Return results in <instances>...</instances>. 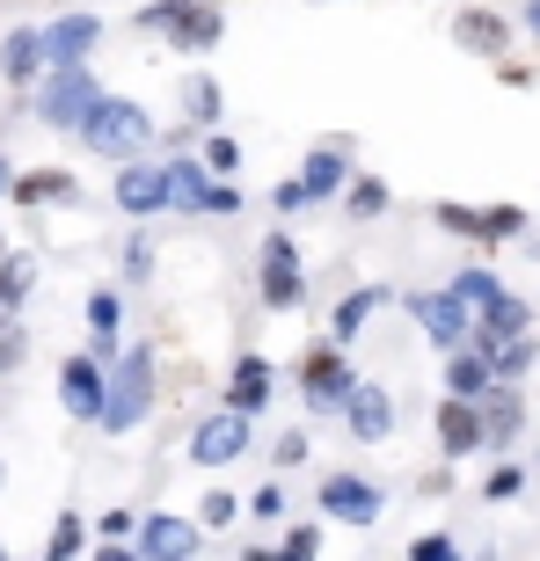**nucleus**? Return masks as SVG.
I'll return each mask as SVG.
<instances>
[{"label": "nucleus", "mask_w": 540, "mask_h": 561, "mask_svg": "<svg viewBox=\"0 0 540 561\" xmlns=\"http://www.w3.org/2000/svg\"><path fill=\"white\" fill-rule=\"evenodd\" d=\"M402 307H409V321L424 335H431V351H468V335H475V321H468V307H460L453 291H402Z\"/></svg>", "instance_id": "obj_10"}, {"label": "nucleus", "mask_w": 540, "mask_h": 561, "mask_svg": "<svg viewBox=\"0 0 540 561\" xmlns=\"http://www.w3.org/2000/svg\"><path fill=\"white\" fill-rule=\"evenodd\" d=\"M95 103H103V81H95L88 66H52V73L30 88V117H37L44 131H81Z\"/></svg>", "instance_id": "obj_5"}, {"label": "nucleus", "mask_w": 540, "mask_h": 561, "mask_svg": "<svg viewBox=\"0 0 540 561\" xmlns=\"http://www.w3.org/2000/svg\"><path fill=\"white\" fill-rule=\"evenodd\" d=\"M256 291L270 313H300L307 307V263H300V233H263V263H256Z\"/></svg>", "instance_id": "obj_8"}, {"label": "nucleus", "mask_w": 540, "mask_h": 561, "mask_svg": "<svg viewBox=\"0 0 540 561\" xmlns=\"http://www.w3.org/2000/svg\"><path fill=\"white\" fill-rule=\"evenodd\" d=\"M278 561H322V525H285Z\"/></svg>", "instance_id": "obj_39"}, {"label": "nucleus", "mask_w": 540, "mask_h": 561, "mask_svg": "<svg viewBox=\"0 0 540 561\" xmlns=\"http://www.w3.org/2000/svg\"><path fill=\"white\" fill-rule=\"evenodd\" d=\"M37 37H44V73H52V66H88V51L103 44V15H88V8H74V15L44 22Z\"/></svg>", "instance_id": "obj_16"}, {"label": "nucleus", "mask_w": 540, "mask_h": 561, "mask_svg": "<svg viewBox=\"0 0 540 561\" xmlns=\"http://www.w3.org/2000/svg\"><path fill=\"white\" fill-rule=\"evenodd\" d=\"M168 211H183V219H241V183H220V175H205L198 153H176L168 161Z\"/></svg>", "instance_id": "obj_7"}, {"label": "nucleus", "mask_w": 540, "mask_h": 561, "mask_svg": "<svg viewBox=\"0 0 540 561\" xmlns=\"http://www.w3.org/2000/svg\"><path fill=\"white\" fill-rule=\"evenodd\" d=\"M132 30L139 37H168L176 59H205L227 37V8H212V0H146L132 15Z\"/></svg>", "instance_id": "obj_3"}, {"label": "nucleus", "mask_w": 540, "mask_h": 561, "mask_svg": "<svg viewBox=\"0 0 540 561\" xmlns=\"http://www.w3.org/2000/svg\"><path fill=\"white\" fill-rule=\"evenodd\" d=\"M88 357H95V365H110V357L125 351V343H117V329H125V291H88Z\"/></svg>", "instance_id": "obj_23"}, {"label": "nucleus", "mask_w": 540, "mask_h": 561, "mask_svg": "<svg viewBox=\"0 0 540 561\" xmlns=\"http://www.w3.org/2000/svg\"><path fill=\"white\" fill-rule=\"evenodd\" d=\"M533 467H540V459H533Z\"/></svg>", "instance_id": "obj_55"}, {"label": "nucleus", "mask_w": 540, "mask_h": 561, "mask_svg": "<svg viewBox=\"0 0 540 561\" xmlns=\"http://www.w3.org/2000/svg\"><path fill=\"white\" fill-rule=\"evenodd\" d=\"M241 561H278V547H241Z\"/></svg>", "instance_id": "obj_48"}, {"label": "nucleus", "mask_w": 540, "mask_h": 561, "mask_svg": "<svg viewBox=\"0 0 540 561\" xmlns=\"http://www.w3.org/2000/svg\"><path fill=\"white\" fill-rule=\"evenodd\" d=\"M74 139H81L95 161L125 168V161H154V139H161V125H154V110L132 103V95H103V103L88 110V125L74 131Z\"/></svg>", "instance_id": "obj_2"}, {"label": "nucleus", "mask_w": 540, "mask_h": 561, "mask_svg": "<svg viewBox=\"0 0 540 561\" xmlns=\"http://www.w3.org/2000/svg\"><path fill=\"white\" fill-rule=\"evenodd\" d=\"M234 518H241V496H234V489H205V496H198V511H190V525H198V533H227Z\"/></svg>", "instance_id": "obj_34"}, {"label": "nucleus", "mask_w": 540, "mask_h": 561, "mask_svg": "<svg viewBox=\"0 0 540 561\" xmlns=\"http://www.w3.org/2000/svg\"><path fill=\"white\" fill-rule=\"evenodd\" d=\"M446 291H453L460 307L475 313V307H482V299H497V291H504V277H497V271H490V263H468V271H453V285H446Z\"/></svg>", "instance_id": "obj_32"}, {"label": "nucleus", "mask_w": 540, "mask_h": 561, "mask_svg": "<svg viewBox=\"0 0 540 561\" xmlns=\"http://www.w3.org/2000/svg\"><path fill=\"white\" fill-rule=\"evenodd\" d=\"M387 299H395V285H358V291H344V299H336V313H329V343H351V335L365 329Z\"/></svg>", "instance_id": "obj_27"}, {"label": "nucleus", "mask_w": 540, "mask_h": 561, "mask_svg": "<svg viewBox=\"0 0 540 561\" xmlns=\"http://www.w3.org/2000/svg\"><path fill=\"white\" fill-rule=\"evenodd\" d=\"M468 321H475V335H468V343H519V335H533V307H526L511 285H504L497 299H482Z\"/></svg>", "instance_id": "obj_20"}, {"label": "nucleus", "mask_w": 540, "mask_h": 561, "mask_svg": "<svg viewBox=\"0 0 540 561\" xmlns=\"http://www.w3.org/2000/svg\"><path fill=\"white\" fill-rule=\"evenodd\" d=\"M387 205H395V190L380 183V175H351V183H344V211H351V219H380Z\"/></svg>", "instance_id": "obj_31"}, {"label": "nucleus", "mask_w": 540, "mask_h": 561, "mask_svg": "<svg viewBox=\"0 0 540 561\" xmlns=\"http://www.w3.org/2000/svg\"><path fill=\"white\" fill-rule=\"evenodd\" d=\"M307 459H314V431H307V423L278 431V445H270V467H307Z\"/></svg>", "instance_id": "obj_38"}, {"label": "nucleus", "mask_w": 540, "mask_h": 561, "mask_svg": "<svg viewBox=\"0 0 540 561\" xmlns=\"http://www.w3.org/2000/svg\"><path fill=\"white\" fill-rule=\"evenodd\" d=\"M59 409L74 423H95V416H103V365H95L88 351H74L59 365Z\"/></svg>", "instance_id": "obj_19"}, {"label": "nucleus", "mask_w": 540, "mask_h": 561, "mask_svg": "<svg viewBox=\"0 0 540 561\" xmlns=\"http://www.w3.org/2000/svg\"><path fill=\"white\" fill-rule=\"evenodd\" d=\"M198 161H205V175L234 183V175H241V139H234V131H205V146H198Z\"/></svg>", "instance_id": "obj_33"}, {"label": "nucleus", "mask_w": 540, "mask_h": 561, "mask_svg": "<svg viewBox=\"0 0 540 561\" xmlns=\"http://www.w3.org/2000/svg\"><path fill=\"white\" fill-rule=\"evenodd\" d=\"M409 561H460V540H453V533H416Z\"/></svg>", "instance_id": "obj_41"}, {"label": "nucleus", "mask_w": 540, "mask_h": 561, "mask_svg": "<svg viewBox=\"0 0 540 561\" xmlns=\"http://www.w3.org/2000/svg\"><path fill=\"white\" fill-rule=\"evenodd\" d=\"M336 416H344L351 445H387V437H395V423H402V416H395V394H387L380 379H358L351 401H344Z\"/></svg>", "instance_id": "obj_14"}, {"label": "nucleus", "mask_w": 540, "mask_h": 561, "mask_svg": "<svg viewBox=\"0 0 540 561\" xmlns=\"http://www.w3.org/2000/svg\"><path fill=\"white\" fill-rule=\"evenodd\" d=\"M270 387H278V365H270L263 351H241V357H234V373H227V394H220V409L256 423V416L270 409Z\"/></svg>", "instance_id": "obj_15"}, {"label": "nucleus", "mask_w": 540, "mask_h": 561, "mask_svg": "<svg viewBox=\"0 0 540 561\" xmlns=\"http://www.w3.org/2000/svg\"><path fill=\"white\" fill-rule=\"evenodd\" d=\"M88 533H95V547H132V533H139V511H103V518H88Z\"/></svg>", "instance_id": "obj_37"}, {"label": "nucleus", "mask_w": 540, "mask_h": 561, "mask_svg": "<svg viewBox=\"0 0 540 561\" xmlns=\"http://www.w3.org/2000/svg\"><path fill=\"white\" fill-rule=\"evenodd\" d=\"M533 227V211L526 205H482V249H497V241H511V233Z\"/></svg>", "instance_id": "obj_36"}, {"label": "nucleus", "mask_w": 540, "mask_h": 561, "mask_svg": "<svg viewBox=\"0 0 540 561\" xmlns=\"http://www.w3.org/2000/svg\"><path fill=\"white\" fill-rule=\"evenodd\" d=\"M314 511L329 525H358V533H365V525H380V511H387V489L351 474V467H336V474L314 481Z\"/></svg>", "instance_id": "obj_9"}, {"label": "nucleus", "mask_w": 540, "mask_h": 561, "mask_svg": "<svg viewBox=\"0 0 540 561\" xmlns=\"http://www.w3.org/2000/svg\"><path fill=\"white\" fill-rule=\"evenodd\" d=\"M475 351H482V365H490V379H497V387H519V379L533 373L540 343H533V335H519V343H475Z\"/></svg>", "instance_id": "obj_28"}, {"label": "nucleus", "mask_w": 540, "mask_h": 561, "mask_svg": "<svg viewBox=\"0 0 540 561\" xmlns=\"http://www.w3.org/2000/svg\"><path fill=\"white\" fill-rule=\"evenodd\" d=\"M292 379H300V409L307 416H336L344 401H351V387H358V365L344 357V343H307L300 351V365H292Z\"/></svg>", "instance_id": "obj_6"}, {"label": "nucleus", "mask_w": 540, "mask_h": 561, "mask_svg": "<svg viewBox=\"0 0 540 561\" xmlns=\"http://www.w3.org/2000/svg\"><path fill=\"white\" fill-rule=\"evenodd\" d=\"M249 518H285V481H263V489H256Z\"/></svg>", "instance_id": "obj_44"}, {"label": "nucleus", "mask_w": 540, "mask_h": 561, "mask_svg": "<svg viewBox=\"0 0 540 561\" xmlns=\"http://www.w3.org/2000/svg\"><path fill=\"white\" fill-rule=\"evenodd\" d=\"M0 481H8V459H0Z\"/></svg>", "instance_id": "obj_50"}, {"label": "nucleus", "mask_w": 540, "mask_h": 561, "mask_svg": "<svg viewBox=\"0 0 540 561\" xmlns=\"http://www.w3.org/2000/svg\"><path fill=\"white\" fill-rule=\"evenodd\" d=\"M358 175V161H351V139H322V146H307V161H300V175H285V183L270 190V205L285 211H314V205H329V197H344V183Z\"/></svg>", "instance_id": "obj_4"}, {"label": "nucleus", "mask_w": 540, "mask_h": 561, "mask_svg": "<svg viewBox=\"0 0 540 561\" xmlns=\"http://www.w3.org/2000/svg\"><path fill=\"white\" fill-rule=\"evenodd\" d=\"M176 103H183V125L190 131H220V117H227V88L198 66V73H183V81H176Z\"/></svg>", "instance_id": "obj_24"}, {"label": "nucleus", "mask_w": 540, "mask_h": 561, "mask_svg": "<svg viewBox=\"0 0 540 561\" xmlns=\"http://www.w3.org/2000/svg\"><path fill=\"white\" fill-rule=\"evenodd\" d=\"M519 22H526V37H540V0H526V15H519Z\"/></svg>", "instance_id": "obj_47"}, {"label": "nucleus", "mask_w": 540, "mask_h": 561, "mask_svg": "<svg viewBox=\"0 0 540 561\" xmlns=\"http://www.w3.org/2000/svg\"><path fill=\"white\" fill-rule=\"evenodd\" d=\"M8 205H15V211L81 205V175H74V168H15V183H8Z\"/></svg>", "instance_id": "obj_17"}, {"label": "nucleus", "mask_w": 540, "mask_h": 561, "mask_svg": "<svg viewBox=\"0 0 540 561\" xmlns=\"http://www.w3.org/2000/svg\"><path fill=\"white\" fill-rule=\"evenodd\" d=\"M110 205L125 219H161L168 211V161H125L110 183Z\"/></svg>", "instance_id": "obj_13"}, {"label": "nucleus", "mask_w": 540, "mask_h": 561, "mask_svg": "<svg viewBox=\"0 0 540 561\" xmlns=\"http://www.w3.org/2000/svg\"><path fill=\"white\" fill-rule=\"evenodd\" d=\"M256 445V423L249 416H227L212 409L198 431H190V467H241V453Z\"/></svg>", "instance_id": "obj_12"}, {"label": "nucleus", "mask_w": 540, "mask_h": 561, "mask_svg": "<svg viewBox=\"0 0 540 561\" xmlns=\"http://www.w3.org/2000/svg\"><path fill=\"white\" fill-rule=\"evenodd\" d=\"M22 357H30V335H22V321H0V373H22Z\"/></svg>", "instance_id": "obj_42"}, {"label": "nucleus", "mask_w": 540, "mask_h": 561, "mask_svg": "<svg viewBox=\"0 0 540 561\" xmlns=\"http://www.w3.org/2000/svg\"><path fill=\"white\" fill-rule=\"evenodd\" d=\"M8 183H15V168H8V153H0V197H8Z\"/></svg>", "instance_id": "obj_49"}, {"label": "nucleus", "mask_w": 540, "mask_h": 561, "mask_svg": "<svg viewBox=\"0 0 540 561\" xmlns=\"http://www.w3.org/2000/svg\"><path fill=\"white\" fill-rule=\"evenodd\" d=\"M0 561H15V554H8V547H0Z\"/></svg>", "instance_id": "obj_52"}, {"label": "nucleus", "mask_w": 540, "mask_h": 561, "mask_svg": "<svg viewBox=\"0 0 540 561\" xmlns=\"http://www.w3.org/2000/svg\"><path fill=\"white\" fill-rule=\"evenodd\" d=\"M0 81L22 88V95L44 81V37H37V22H22V30L0 37Z\"/></svg>", "instance_id": "obj_22"}, {"label": "nucleus", "mask_w": 540, "mask_h": 561, "mask_svg": "<svg viewBox=\"0 0 540 561\" xmlns=\"http://www.w3.org/2000/svg\"><path fill=\"white\" fill-rule=\"evenodd\" d=\"M475 409H482V445H490V453H504V445L526 431V401H519V387H490Z\"/></svg>", "instance_id": "obj_25"}, {"label": "nucleus", "mask_w": 540, "mask_h": 561, "mask_svg": "<svg viewBox=\"0 0 540 561\" xmlns=\"http://www.w3.org/2000/svg\"><path fill=\"white\" fill-rule=\"evenodd\" d=\"M453 44L460 51H475V59H511V22L497 15V8H482V0H468V8H453Z\"/></svg>", "instance_id": "obj_18"}, {"label": "nucleus", "mask_w": 540, "mask_h": 561, "mask_svg": "<svg viewBox=\"0 0 540 561\" xmlns=\"http://www.w3.org/2000/svg\"><path fill=\"white\" fill-rule=\"evenodd\" d=\"M526 489V467H511V459H504V467H490V481H482V496L490 503H511Z\"/></svg>", "instance_id": "obj_40"}, {"label": "nucleus", "mask_w": 540, "mask_h": 561, "mask_svg": "<svg viewBox=\"0 0 540 561\" xmlns=\"http://www.w3.org/2000/svg\"><path fill=\"white\" fill-rule=\"evenodd\" d=\"M0 255H8V233H0Z\"/></svg>", "instance_id": "obj_51"}, {"label": "nucleus", "mask_w": 540, "mask_h": 561, "mask_svg": "<svg viewBox=\"0 0 540 561\" xmlns=\"http://www.w3.org/2000/svg\"><path fill=\"white\" fill-rule=\"evenodd\" d=\"M314 8H329V0H314Z\"/></svg>", "instance_id": "obj_53"}, {"label": "nucleus", "mask_w": 540, "mask_h": 561, "mask_svg": "<svg viewBox=\"0 0 540 561\" xmlns=\"http://www.w3.org/2000/svg\"><path fill=\"white\" fill-rule=\"evenodd\" d=\"M490 387H497V379H490V365H482V351H475V343L446 357V394H453V401H482Z\"/></svg>", "instance_id": "obj_29"}, {"label": "nucleus", "mask_w": 540, "mask_h": 561, "mask_svg": "<svg viewBox=\"0 0 540 561\" xmlns=\"http://www.w3.org/2000/svg\"><path fill=\"white\" fill-rule=\"evenodd\" d=\"M88 547H95V533H88L81 511H59L44 533V561H88Z\"/></svg>", "instance_id": "obj_30"}, {"label": "nucleus", "mask_w": 540, "mask_h": 561, "mask_svg": "<svg viewBox=\"0 0 540 561\" xmlns=\"http://www.w3.org/2000/svg\"><path fill=\"white\" fill-rule=\"evenodd\" d=\"M88 561H139V547H88Z\"/></svg>", "instance_id": "obj_46"}, {"label": "nucleus", "mask_w": 540, "mask_h": 561, "mask_svg": "<svg viewBox=\"0 0 540 561\" xmlns=\"http://www.w3.org/2000/svg\"><path fill=\"white\" fill-rule=\"evenodd\" d=\"M132 547H139V561H198L205 554V533H198L183 511H146Z\"/></svg>", "instance_id": "obj_11"}, {"label": "nucleus", "mask_w": 540, "mask_h": 561, "mask_svg": "<svg viewBox=\"0 0 540 561\" xmlns=\"http://www.w3.org/2000/svg\"><path fill=\"white\" fill-rule=\"evenodd\" d=\"M125 277H132V285L154 277V241H146V233H132V241H125Z\"/></svg>", "instance_id": "obj_43"}, {"label": "nucleus", "mask_w": 540, "mask_h": 561, "mask_svg": "<svg viewBox=\"0 0 540 561\" xmlns=\"http://www.w3.org/2000/svg\"><path fill=\"white\" fill-rule=\"evenodd\" d=\"M431 227H446L453 241H482V205H460V197H438Z\"/></svg>", "instance_id": "obj_35"}, {"label": "nucleus", "mask_w": 540, "mask_h": 561, "mask_svg": "<svg viewBox=\"0 0 540 561\" xmlns=\"http://www.w3.org/2000/svg\"><path fill=\"white\" fill-rule=\"evenodd\" d=\"M154 394H161L154 343H125V351L103 365V416H95V431L103 437H132L146 416H154Z\"/></svg>", "instance_id": "obj_1"}, {"label": "nucleus", "mask_w": 540, "mask_h": 561, "mask_svg": "<svg viewBox=\"0 0 540 561\" xmlns=\"http://www.w3.org/2000/svg\"><path fill=\"white\" fill-rule=\"evenodd\" d=\"M497 81H504V88H533V66H519V59H504V66H497Z\"/></svg>", "instance_id": "obj_45"}, {"label": "nucleus", "mask_w": 540, "mask_h": 561, "mask_svg": "<svg viewBox=\"0 0 540 561\" xmlns=\"http://www.w3.org/2000/svg\"><path fill=\"white\" fill-rule=\"evenodd\" d=\"M212 8H220V0H212Z\"/></svg>", "instance_id": "obj_54"}, {"label": "nucleus", "mask_w": 540, "mask_h": 561, "mask_svg": "<svg viewBox=\"0 0 540 561\" xmlns=\"http://www.w3.org/2000/svg\"><path fill=\"white\" fill-rule=\"evenodd\" d=\"M431 431H438V453H446V459H475L482 453V409H475V401L446 394L431 409Z\"/></svg>", "instance_id": "obj_21"}, {"label": "nucleus", "mask_w": 540, "mask_h": 561, "mask_svg": "<svg viewBox=\"0 0 540 561\" xmlns=\"http://www.w3.org/2000/svg\"><path fill=\"white\" fill-rule=\"evenodd\" d=\"M37 249H8L0 255V321H22V307H30V291H37Z\"/></svg>", "instance_id": "obj_26"}]
</instances>
